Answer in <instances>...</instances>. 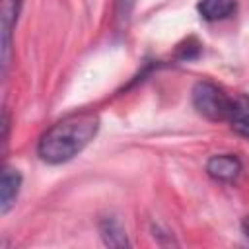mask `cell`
Returning a JSON list of instances; mask_svg holds the SVG:
<instances>
[{
  "mask_svg": "<svg viewBox=\"0 0 249 249\" xmlns=\"http://www.w3.org/2000/svg\"><path fill=\"white\" fill-rule=\"evenodd\" d=\"M99 117L95 113L70 115L53 124L37 144V154L45 163L60 165L76 158L97 134Z\"/></svg>",
  "mask_w": 249,
  "mask_h": 249,
  "instance_id": "cell-1",
  "label": "cell"
},
{
  "mask_svg": "<svg viewBox=\"0 0 249 249\" xmlns=\"http://www.w3.org/2000/svg\"><path fill=\"white\" fill-rule=\"evenodd\" d=\"M191 101L198 115H202L208 121H216V123L226 121L230 107H231V97L222 88H218L216 84L208 80L196 82L193 86Z\"/></svg>",
  "mask_w": 249,
  "mask_h": 249,
  "instance_id": "cell-2",
  "label": "cell"
},
{
  "mask_svg": "<svg viewBox=\"0 0 249 249\" xmlns=\"http://www.w3.org/2000/svg\"><path fill=\"white\" fill-rule=\"evenodd\" d=\"M23 0H0V56H2V72L6 74L12 53V35L21 12Z\"/></svg>",
  "mask_w": 249,
  "mask_h": 249,
  "instance_id": "cell-3",
  "label": "cell"
},
{
  "mask_svg": "<svg viewBox=\"0 0 249 249\" xmlns=\"http://www.w3.org/2000/svg\"><path fill=\"white\" fill-rule=\"evenodd\" d=\"M206 173L220 183H233L241 175V161L233 154H214L206 161Z\"/></svg>",
  "mask_w": 249,
  "mask_h": 249,
  "instance_id": "cell-4",
  "label": "cell"
},
{
  "mask_svg": "<svg viewBox=\"0 0 249 249\" xmlns=\"http://www.w3.org/2000/svg\"><path fill=\"white\" fill-rule=\"evenodd\" d=\"M19 189H21V173L6 165L2 171V181H0V212L2 214H8L10 208L16 204Z\"/></svg>",
  "mask_w": 249,
  "mask_h": 249,
  "instance_id": "cell-5",
  "label": "cell"
},
{
  "mask_svg": "<svg viewBox=\"0 0 249 249\" xmlns=\"http://www.w3.org/2000/svg\"><path fill=\"white\" fill-rule=\"evenodd\" d=\"M226 123L233 132L249 140V95H233Z\"/></svg>",
  "mask_w": 249,
  "mask_h": 249,
  "instance_id": "cell-6",
  "label": "cell"
},
{
  "mask_svg": "<svg viewBox=\"0 0 249 249\" xmlns=\"http://www.w3.org/2000/svg\"><path fill=\"white\" fill-rule=\"evenodd\" d=\"M237 8L235 0H198L196 10L206 21H222L230 18Z\"/></svg>",
  "mask_w": 249,
  "mask_h": 249,
  "instance_id": "cell-7",
  "label": "cell"
},
{
  "mask_svg": "<svg viewBox=\"0 0 249 249\" xmlns=\"http://www.w3.org/2000/svg\"><path fill=\"white\" fill-rule=\"evenodd\" d=\"M99 235L107 247H128V237L117 218H103L99 222Z\"/></svg>",
  "mask_w": 249,
  "mask_h": 249,
  "instance_id": "cell-8",
  "label": "cell"
},
{
  "mask_svg": "<svg viewBox=\"0 0 249 249\" xmlns=\"http://www.w3.org/2000/svg\"><path fill=\"white\" fill-rule=\"evenodd\" d=\"M241 230H243V233L249 237V216L243 218V222H241Z\"/></svg>",
  "mask_w": 249,
  "mask_h": 249,
  "instance_id": "cell-9",
  "label": "cell"
}]
</instances>
